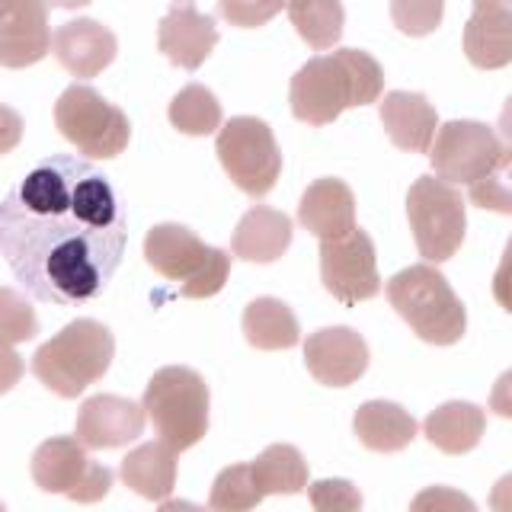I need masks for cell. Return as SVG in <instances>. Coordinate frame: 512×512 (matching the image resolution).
<instances>
[{"mask_svg":"<svg viewBox=\"0 0 512 512\" xmlns=\"http://www.w3.org/2000/svg\"><path fill=\"white\" fill-rule=\"evenodd\" d=\"M125 244L122 202L109 176L90 160L48 157L0 202V253L36 301L87 304L100 298Z\"/></svg>","mask_w":512,"mask_h":512,"instance_id":"6da1fadb","label":"cell"},{"mask_svg":"<svg viewBox=\"0 0 512 512\" xmlns=\"http://www.w3.org/2000/svg\"><path fill=\"white\" fill-rule=\"evenodd\" d=\"M384 93L381 64L362 48H336L333 55L311 58L292 77L288 103L304 125H330L346 109L368 106Z\"/></svg>","mask_w":512,"mask_h":512,"instance_id":"7a4b0ae2","label":"cell"},{"mask_svg":"<svg viewBox=\"0 0 512 512\" xmlns=\"http://www.w3.org/2000/svg\"><path fill=\"white\" fill-rule=\"evenodd\" d=\"M112 356H116L112 330L100 324V320L80 317L36 349V356H32V375L48 391L71 400L80 397L93 381H100L109 372Z\"/></svg>","mask_w":512,"mask_h":512,"instance_id":"3957f363","label":"cell"},{"mask_svg":"<svg viewBox=\"0 0 512 512\" xmlns=\"http://www.w3.org/2000/svg\"><path fill=\"white\" fill-rule=\"evenodd\" d=\"M384 295L423 343L455 346L468 330V311H464L461 298L442 272L429 263L400 269L384 285Z\"/></svg>","mask_w":512,"mask_h":512,"instance_id":"277c9868","label":"cell"},{"mask_svg":"<svg viewBox=\"0 0 512 512\" xmlns=\"http://www.w3.org/2000/svg\"><path fill=\"white\" fill-rule=\"evenodd\" d=\"M144 260L170 282H180L183 298H212L231 276V256L208 247L186 224H154L144 237Z\"/></svg>","mask_w":512,"mask_h":512,"instance_id":"5b68a950","label":"cell"},{"mask_svg":"<svg viewBox=\"0 0 512 512\" xmlns=\"http://www.w3.org/2000/svg\"><path fill=\"white\" fill-rule=\"evenodd\" d=\"M144 413L173 452L199 445L208 432V384L186 365H164L144 388Z\"/></svg>","mask_w":512,"mask_h":512,"instance_id":"8992f818","label":"cell"},{"mask_svg":"<svg viewBox=\"0 0 512 512\" xmlns=\"http://www.w3.org/2000/svg\"><path fill=\"white\" fill-rule=\"evenodd\" d=\"M55 125L90 160L119 157L132 138V122L125 112L87 84H74L58 96Z\"/></svg>","mask_w":512,"mask_h":512,"instance_id":"52a82bcc","label":"cell"},{"mask_svg":"<svg viewBox=\"0 0 512 512\" xmlns=\"http://www.w3.org/2000/svg\"><path fill=\"white\" fill-rule=\"evenodd\" d=\"M407 218L416 240V250L426 263H445L458 253L468 212L464 196L439 176H420L407 192Z\"/></svg>","mask_w":512,"mask_h":512,"instance_id":"ba28073f","label":"cell"},{"mask_svg":"<svg viewBox=\"0 0 512 512\" xmlns=\"http://www.w3.org/2000/svg\"><path fill=\"white\" fill-rule=\"evenodd\" d=\"M215 154L231 183L253 199H263L282 173V151L263 119L237 116L218 128Z\"/></svg>","mask_w":512,"mask_h":512,"instance_id":"9c48e42d","label":"cell"},{"mask_svg":"<svg viewBox=\"0 0 512 512\" xmlns=\"http://www.w3.org/2000/svg\"><path fill=\"white\" fill-rule=\"evenodd\" d=\"M509 148L484 122L455 119L445 122L429 148V164L439 180L452 186H471L506 164Z\"/></svg>","mask_w":512,"mask_h":512,"instance_id":"30bf717a","label":"cell"},{"mask_svg":"<svg viewBox=\"0 0 512 512\" xmlns=\"http://www.w3.org/2000/svg\"><path fill=\"white\" fill-rule=\"evenodd\" d=\"M32 480L45 493H64L74 503H100L112 490V471L90 461L87 445L77 436H55L32 455Z\"/></svg>","mask_w":512,"mask_h":512,"instance_id":"8fae6325","label":"cell"},{"mask_svg":"<svg viewBox=\"0 0 512 512\" xmlns=\"http://www.w3.org/2000/svg\"><path fill=\"white\" fill-rule=\"evenodd\" d=\"M320 279L324 288L343 304H359L381 292L375 240L356 228L343 237L320 240Z\"/></svg>","mask_w":512,"mask_h":512,"instance_id":"7c38bea8","label":"cell"},{"mask_svg":"<svg viewBox=\"0 0 512 512\" xmlns=\"http://www.w3.org/2000/svg\"><path fill=\"white\" fill-rule=\"evenodd\" d=\"M304 365L327 388H349L368 372V343L352 327H327L304 340Z\"/></svg>","mask_w":512,"mask_h":512,"instance_id":"4fadbf2b","label":"cell"},{"mask_svg":"<svg viewBox=\"0 0 512 512\" xmlns=\"http://www.w3.org/2000/svg\"><path fill=\"white\" fill-rule=\"evenodd\" d=\"M48 0H0V64L29 68L48 55Z\"/></svg>","mask_w":512,"mask_h":512,"instance_id":"5bb4252c","label":"cell"},{"mask_svg":"<svg viewBox=\"0 0 512 512\" xmlns=\"http://www.w3.org/2000/svg\"><path fill=\"white\" fill-rule=\"evenodd\" d=\"M144 423H148V413L135 400L96 394L80 404L74 436L87 448H119L135 442L144 432Z\"/></svg>","mask_w":512,"mask_h":512,"instance_id":"9a60e30c","label":"cell"},{"mask_svg":"<svg viewBox=\"0 0 512 512\" xmlns=\"http://www.w3.org/2000/svg\"><path fill=\"white\" fill-rule=\"evenodd\" d=\"M52 52L64 71H71L80 80H90L109 68L119 52V42L112 36V29L80 16V20H71L52 32Z\"/></svg>","mask_w":512,"mask_h":512,"instance_id":"2e32d148","label":"cell"},{"mask_svg":"<svg viewBox=\"0 0 512 512\" xmlns=\"http://www.w3.org/2000/svg\"><path fill=\"white\" fill-rule=\"evenodd\" d=\"M464 55L480 71H500L512 61V0H474L464 26Z\"/></svg>","mask_w":512,"mask_h":512,"instance_id":"e0dca14e","label":"cell"},{"mask_svg":"<svg viewBox=\"0 0 512 512\" xmlns=\"http://www.w3.org/2000/svg\"><path fill=\"white\" fill-rule=\"evenodd\" d=\"M218 45L215 16L199 13L196 7H173L157 26V48L170 64L183 71H196Z\"/></svg>","mask_w":512,"mask_h":512,"instance_id":"ac0fdd59","label":"cell"},{"mask_svg":"<svg viewBox=\"0 0 512 512\" xmlns=\"http://www.w3.org/2000/svg\"><path fill=\"white\" fill-rule=\"evenodd\" d=\"M298 224L320 240H333L356 231V196L336 176L314 180L298 202Z\"/></svg>","mask_w":512,"mask_h":512,"instance_id":"d6986e66","label":"cell"},{"mask_svg":"<svg viewBox=\"0 0 512 512\" xmlns=\"http://www.w3.org/2000/svg\"><path fill=\"white\" fill-rule=\"evenodd\" d=\"M381 125L394 148L426 154L439 132V112L423 93L394 90L381 100Z\"/></svg>","mask_w":512,"mask_h":512,"instance_id":"ffe728a7","label":"cell"},{"mask_svg":"<svg viewBox=\"0 0 512 512\" xmlns=\"http://www.w3.org/2000/svg\"><path fill=\"white\" fill-rule=\"evenodd\" d=\"M292 231L295 221L285 212L269 205H256L237 221L231 234V250L247 263H276L292 247Z\"/></svg>","mask_w":512,"mask_h":512,"instance_id":"44dd1931","label":"cell"},{"mask_svg":"<svg viewBox=\"0 0 512 512\" xmlns=\"http://www.w3.org/2000/svg\"><path fill=\"white\" fill-rule=\"evenodd\" d=\"M426 439L445 455H468L487 432V413L468 400H448L436 407L423 423Z\"/></svg>","mask_w":512,"mask_h":512,"instance_id":"7402d4cb","label":"cell"},{"mask_svg":"<svg viewBox=\"0 0 512 512\" xmlns=\"http://www.w3.org/2000/svg\"><path fill=\"white\" fill-rule=\"evenodd\" d=\"M352 429L365 448H372L378 455H394L404 452V448L416 439V420L413 416L394 404V400H368L356 410V420Z\"/></svg>","mask_w":512,"mask_h":512,"instance_id":"603a6c76","label":"cell"},{"mask_svg":"<svg viewBox=\"0 0 512 512\" xmlns=\"http://www.w3.org/2000/svg\"><path fill=\"white\" fill-rule=\"evenodd\" d=\"M176 455L167 442H144L125 455L119 477L128 490H135L144 500H170L176 487Z\"/></svg>","mask_w":512,"mask_h":512,"instance_id":"cb8c5ba5","label":"cell"},{"mask_svg":"<svg viewBox=\"0 0 512 512\" xmlns=\"http://www.w3.org/2000/svg\"><path fill=\"white\" fill-rule=\"evenodd\" d=\"M244 336L253 349H295L301 340V327H298V317L292 314L285 301L279 298H256L247 304L244 311Z\"/></svg>","mask_w":512,"mask_h":512,"instance_id":"d4e9b609","label":"cell"},{"mask_svg":"<svg viewBox=\"0 0 512 512\" xmlns=\"http://www.w3.org/2000/svg\"><path fill=\"white\" fill-rule=\"evenodd\" d=\"M253 464V477L260 490L266 496H288V493H298L308 487V461L298 452L295 445H269L256 455Z\"/></svg>","mask_w":512,"mask_h":512,"instance_id":"484cf974","label":"cell"},{"mask_svg":"<svg viewBox=\"0 0 512 512\" xmlns=\"http://www.w3.org/2000/svg\"><path fill=\"white\" fill-rule=\"evenodd\" d=\"M288 20L314 52H324V48H333L343 39L346 10L343 0H292Z\"/></svg>","mask_w":512,"mask_h":512,"instance_id":"4316f807","label":"cell"},{"mask_svg":"<svg viewBox=\"0 0 512 512\" xmlns=\"http://www.w3.org/2000/svg\"><path fill=\"white\" fill-rule=\"evenodd\" d=\"M170 125L183 135H215L221 128L218 96L202 84H186L170 100Z\"/></svg>","mask_w":512,"mask_h":512,"instance_id":"83f0119b","label":"cell"},{"mask_svg":"<svg viewBox=\"0 0 512 512\" xmlns=\"http://www.w3.org/2000/svg\"><path fill=\"white\" fill-rule=\"evenodd\" d=\"M263 490L256 484L253 477V464H231L224 468L215 484L212 493H208V509L212 512H253L256 506L263 503Z\"/></svg>","mask_w":512,"mask_h":512,"instance_id":"f1b7e54d","label":"cell"},{"mask_svg":"<svg viewBox=\"0 0 512 512\" xmlns=\"http://www.w3.org/2000/svg\"><path fill=\"white\" fill-rule=\"evenodd\" d=\"M445 0H391V20L404 36L423 39L442 26Z\"/></svg>","mask_w":512,"mask_h":512,"instance_id":"f546056e","label":"cell"},{"mask_svg":"<svg viewBox=\"0 0 512 512\" xmlns=\"http://www.w3.org/2000/svg\"><path fill=\"white\" fill-rule=\"evenodd\" d=\"M39 333V320L26 295L13 288H0V340L7 343H26Z\"/></svg>","mask_w":512,"mask_h":512,"instance_id":"4dcf8cb0","label":"cell"},{"mask_svg":"<svg viewBox=\"0 0 512 512\" xmlns=\"http://www.w3.org/2000/svg\"><path fill=\"white\" fill-rule=\"evenodd\" d=\"M308 500L314 512H362V493L352 480L330 477L308 487Z\"/></svg>","mask_w":512,"mask_h":512,"instance_id":"1f68e13d","label":"cell"},{"mask_svg":"<svg viewBox=\"0 0 512 512\" xmlns=\"http://www.w3.org/2000/svg\"><path fill=\"white\" fill-rule=\"evenodd\" d=\"M468 196L477 208H487V212H500L512 215V170H509V157L506 164L496 167L484 180L471 183Z\"/></svg>","mask_w":512,"mask_h":512,"instance_id":"d6a6232c","label":"cell"},{"mask_svg":"<svg viewBox=\"0 0 512 512\" xmlns=\"http://www.w3.org/2000/svg\"><path fill=\"white\" fill-rule=\"evenodd\" d=\"M410 512H477V503L455 487H426L413 496Z\"/></svg>","mask_w":512,"mask_h":512,"instance_id":"836d02e7","label":"cell"},{"mask_svg":"<svg viewBox=\"0 0 512 512\" xmlns=\"http://www.w3.org/2000/svg\"><path fill=\"white\" fill-rule=\"evenodd\" d=\"M218 13L228 20L231 26H240V29H256V26H266L272 13L263 0H218Z\"/></svg>","mask_w":512,"mask_h":512,"instance_id":"e575fe53","label":"cell"},{"mask_svg":"<svg viewBox=\"0 0 512 512\" xmlns=\"http://www.w3.org/2000/svg\"><path fill=\"white\" fill-rule=\"evenodd\" d=\"M493 298L500 304L503 311L512 314V234L506 240V250H503V260L493 272Z\"/></svg>","mask_w":512,"mask_h":512,"instance_id":"d590c367","label":"cell"},{"mask_svg":"<svg viewBox=\"0 0 512 512\" xmlns=\"http://www.w3.org/2000/svg\"><path fill=\"white\" fill-rule=\"evenodd\" d=\"M23 372H26V365L20 359V352L13 349V343L0 340V394L13 391L16 384H20Z\"/></svg>","mask_w":512,"mask_h":512,"instance_id":"8d00e7d4","label":"cell"},{"mask_svg":"<svg viewBox=\"0 0 512 512\" xmlns=\"http://www.w3.org/2000/svg\"><path fill=\"white\" fill-rule=\"evenodd\" d=\"M23 141V116L0 103V154H10Z\"/></svg>","mask_w":512,"mask_h":512,"instance_id":"74e56055","label":"cell"},{"mask_svg":"<svg viewBox=\"0 0 512 512\" xmlns=\"http://www.w3.org/2000/svg\"><path fill=\"white\" fill-rule=\"evenodd\" d=\"M490 410L503 420H512V368L496 378L493 391H490Z\"/></svg>","mask_w":512,"mask_h":512,"instance_id":"f35d334b","label":"cell"},{"mask_svg":"<svg viewBox=\"0 0 512 512\" xmlns=\"http://www.w3.org/2000/svg\"><path fill=\"white\" fill-rule=\"evenodd\" d=\"M490 509L493 512H512V474L500 477L490 490Z\"/></svg>","mask_w":512,"mask_h":512,"instance_id":"ab89813d","label":"cell"},{"mask_svg":"<svg viewBox=\"0 0 512 512\" xmlns=\"http://www.w3.org/2000/svg\"><path fill=\"white\" fill-rule=\"evenodd\" d=\"M157 512H205V509L196 506V503H189V500H164Z\"/></svg>","mask_w":512,"mask_h":512,"instance_id":"60d3db41","label":"cell"},{"mask_svg":"<svg viewBox=\"0 0 512 512\" xmlns=\"http://www.w3.org/2000/svg\"><path fill=\"white\" fill-rule=\"evenodd\" d=\"M500 135L506 141H512V93H509V100L503 103V112H500Z\"/></svg>","mask_w":512,"mask_h":512,"instance_id":"b9f144b4","label":"cell"},{"mask_svg":"<svg viewBox=\"0 0 512 512\" xmlns=\"http://www.w3.org/2000/svg\"><path fill=\"white\" fill-rule=\"evenodd\" d=\"M93 4V0H48V7H58V10H80Z\"/></svg>","mask_w":512,"mask_h":512,"instance_id":"7bdbcfd3","label":"cell"},{"mask_svg":"<svg viewBox=\"0 0 512 512\" xmlns=\"http://www.w3.org/2000/svg\"><path fill=\"white\" fill-rule=\"evenodd\" d=\"M263 4H266L272 13H282V10H288V4H292V0H263Z\"/></svg>","mask_w":512,"mask_h":512,"instance_id":"ee69618b","label":"cell"},{"mask_svg":"<svg viewBox=\"0 0 512 512\" xmlns=\"http://www.w3.org/2000/svg\"><path fill=\"white\" fill-rule=\"evenodd\" d=\"M509 170H512V151H509Z\"/></svg>","mask_w":512,"mask_h":512,"instance_id":"f6af8a7d","label":"cell"},{"mask_svg":"<svg viewBox=\"0 0 512 512\" xmlns=\"http://www.w3.org/2000/svg\"><path fill=\"white\" fill-rule=\"evenodd\" d=\"M0 512H7V506H4V503H0Z\"/></svg>","mask_w":512,"mask_h":512,"instance_id":"bcb514c9","label":"cell"}]
</instances>
